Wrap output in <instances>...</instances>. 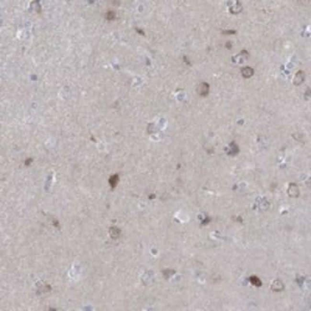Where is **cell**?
Instances as JSON below:
<instances>
[{"instance_id": "obj_6", "label": "cell", "mask_w": 311, "mask_h": 311, "mask_svg": "<svg viewBox=\"0 0 311 311\" xmlns=\"http://www.w3.org/2000/svg\"><path fill=\"white\" fill-rule=\"evenodd\" d=\"M241 11V6L240 4L237 3L236 5L233 6L230 9V11L232 14H238Z\"/></svg>"}, {"instance_id": "obj_2", "label": "cell", "mask_w": 311, "mask_h": 311, "mask_svg": "<svg viewBox=\"0 0 311 311\" xmlns=\"http://www.w3.org/2000/svg\"><path fill=\"white\" fill-rule=\"evenodd\" d=\"M209 86L206 83H202L198 88V92L200 96H206L208 94Z\"/></svg>"}, {"instance_id": "obj_4", "label": "cell", "mask_w": 311, "mask_h": 311, "mask_svg": "<svg viewBox=\"0 0 311 311\" xmlns=\"http://www.w3.org/2000/svg\"><path fill=\"white\" fill-rule=\"evenodd\" d=\"M284 286L281 281L279 280H275L272 284L271 289L274 292H279L283 290Z\"/></svg>"}, {"instance_id": "obj_3", "label": "cell", "mask_w": 311, "mask_h": 311, "mask_svg": "<svg viewBox=\"0 0 311 311\" xmlns=\"http://www.w3.org/2000/svg\"><path fill=\"white\" fill-rule=\"evenodd\" d=\"M241 73L245 78H249L254 74V70L249 67H246L241 70Z\"/></svg>"}, {"instance_id": "obj_1", "label": "cell", "mask_w": 311, "mask_h": 311, "mask_svg": "<svg viewBox=\"0 0 311 311\" xmlns=\"http://www.w3.org/2000/svg\"><path fill=\"white\" fill-rule=\"evenodd\" d=\"M305 79V74L302 70H299L296 73L293 79V84L296 86H299L304 82Z\"/></svg>"}, {"instance_id": "obj_5", "label": "cell", "mask_w": 311, "mask_h": 311, "mask_svg": "<svg viewBox=\"0 0 311 311\" xmlns=\"http://www.w3.org/2000/svg\"><path fill=\"white\" fill-rule=\"evenodd\" d=\"M249 280L252 284L256 287H261L262 284L261 280L256 276L254 275L251 276L249 278Z\"/></svg>"}]
</instances>
